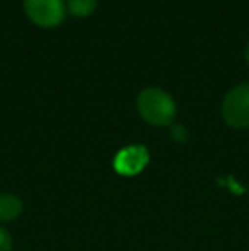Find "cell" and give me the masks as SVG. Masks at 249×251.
<instances>
[{
  "label": "cell",
  "mask_w": 249,
  "mask_h": 251,
  "mask_svg": "<svg viewBox=\"0 0 249 251\" xmlns=\"http://www.w3.org/2000/svg\"><path fill=\"white\" fill-rule=\"evenodd\" d=\"M138 113L147 123L156 126L171 125L176 116V104L166 91L159 87H147L136 100Z\"/></svg>",
  "instance_id": "obj_1"
},
{
  "label": "cell",
  "mask_w": 249,
  "mask_h": 251,
  "mask_svg": "<svg viewBox=\"0 0 249 251\" xmlns=\"http://www.w3.org/2000/svg\"><path fill=\"white\" fill-rule=\"evenodd\" d=\"M222 116L232 128H249V82L229 91L222 102Z\"/></svg>",
  "instance_id": "obj_2"
},
{
  "label": "cell",
  "mask_w": 249,
  "mask_h": 251,
  "mask_svg": "<svg viewBox=\"0 0 249 251\" xmlns=\"http://www.w3.org/2000/svg\"><path fill=\"white\" fill-rule=\"evenodd\" d=\"M27 17L40 27H55L65 17L62 0H24Z\"/></svg>",
  "instance_id": "obj_3"
},
{
  "label": "cell",
  "mask_w": 249,
  "mask_h": 251,
  "mask_svg": "<svg viewBox=\"0 0 249 251\" xmlns=\"http://www.w3.org/2000/svg\"><path fill=\"white\" fill-rule=\"evenodd\" d=\"M149 164V151L143 146H128L114 155L113 166L123 176H135Z\"/></svg>",
  "instance_id": "obj_4"
},
{
  "label": "cell",
  "mask_w": 249,
  "mask_h": 251,
  "mask_svg": "<svg viewBox=\"0 0 249 251\" xmlns=\"http://www.w3.org/2000/svg\"><path fill=\"white\" fill-rule=\"evenodd\" d=\"M23 212V201L12 193H0V222H12Z\"/></svg>",
  "instance_id": "obj_5"
},
{
  "label": "cell",
  "mask_w": 249,
  "mask_h": 251,
  "mask_svg": "<svg viewBox=\"0 0 249 251\" xmlns=\"http://www.w3.org/2000/svg\"><path fill=\"white\" fill-rule=\"evenodd\" d=\"M68 10L75 17H86L94 12L97 0H68Z\"/></svg>",
  "instance_id": "obj_6"
},
{
  "label": "cell",
  "mask_w": 249,
  "mask_h": 251,
  "mask_svg": "<svg viewBox=\"0 0 249 251\" xmlns=\"http://www.w3.org/2000/svg\"><path fill=\"white\" fill-rule=\"evenodd\" d=\"M0 251H12V238L2 226H0Z\"/></svg>",
  "instance_id": "obj_7"
},
{
  "label": "cell",
  "mask_w": 249,
  "mask_h": 251,
  "mask_svg": "<svg viewBox=\"0 0 249 251\" xmlns=\"http://www.w3.org/2000/svg\"><path fill=\"white\" fill-rule=\"evenodd\" d=\"M171 137H173L176 142H184L188 139V130L183 125H174L171 130Z\"/></svg>",
  "instance_id": "obj_8"
},
{
  "label": "cell",
  "mask_w": 249,
  "mask_h": 251,
  "mask_svg": "<svg viewBox=\"0 0 249 251\" xmlns=\"http://www.w3.org/2000/svg\"><path fill=\"white\" fill-rule=\"evenodd\" d=\"M246 62H248V65H249V43H248V47H246Z\"/></svg>",
  "instance_id": "obj_9"
}]
</instances>
